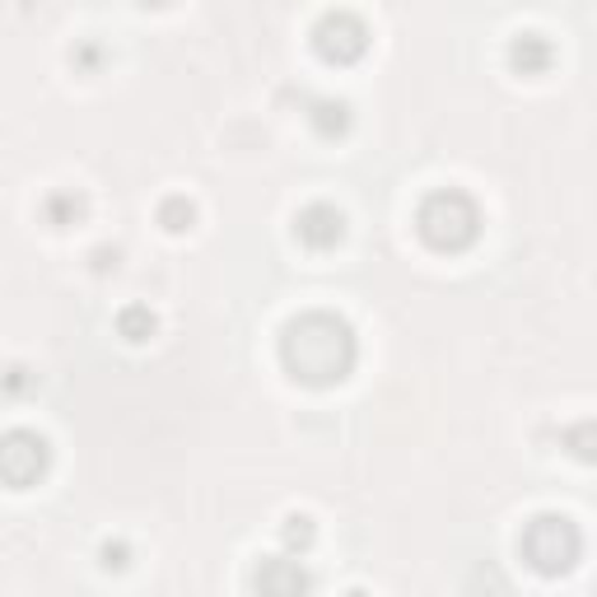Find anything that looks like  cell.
Listing matches in <instances>:
<instances>
[{"mask_svg":"<svg viewBox=\"0 0 597 597\" xmlns=\"http://www.w3.org/2000/svg\"><path fill=\"white\" fill-rule=\"evenodd\" d=\"M98 565H104L108 574H122V569H131V546L122 542V536H108V542L98 546Z\"/></svg>","mask_w":597,"mask_h":597,"instance_id":"cell-15","label":"cell"},{"mask_svg":"<svg viewBox=\"0 0 597 597\" xmlns=\"http://www.w3.org/2000/svg\"><path fill=\"white\" fill-rule=\"evenodd\" d=\"M294 238H298V243H304L308 252H332V248L346 238V215L336 210L332 202L298 206V215H294Z\"/></svg>","mask_w":597,"mask_h":597,"instance_id":"cell-7","label":"cell"},{"mask_svg":"<svg viewBox=\"0 0 597 597\" xmlns=\"http://www.w3.org/2000/svg\"><path fill=\"white\" fill-rule=\"evenodd\" d=\"M308 127L323 135V141H341V135L355 127V112L346 98H313L308 104Z\"/></svg>","mask_w":597,"mask_h":597,"instance_id":"cell-9","label":"cell"},{"mask_svg":"<svg viewBox=\"0 0 597 597\" xmlns=\"http://www.w3.org/2000/svg\"><path fill=\"white\" fill-rule=\"evenodd\" d=\"M555 62V43L542 29H523L509 37V70L513 75H542Z\"/></svg>","mask_w":597,"mask_h":597,"instance_id":"cell-8","label":"cell"},{"mask_svg":"<svg viewBox=\"0 0 597 597\" xmlns=\"http://www.w3.org/2000/svg\"><path fill=\"white\" fill-rule=\"evenodd\" d=\"M252 593L257 597H308L313 569L304 565V555H262L252 569Z\"/></svg>","mask_w":597,"mask_h":597,"instance_id":"cell-6","label":"cell"},{"mask_svg":"<svg viewBox=\"0 0 597 597\" xmlns=\"http://www.w3.org/2000/svg\"><path fill=\"white\" fill-rule=\"evenodd\" d=\"M70 66H75L79 75H94L98 66H104V43H94V37L75 43V47H70Z\"/></svg>","mask_w":597,"mask_h":597,"instance_id":"cell-16","label":"cell"},{"mask_svg":"<svg viewBox=\"0 0 597 597\" xmlns=\"http://www.w3.org/2000/svg\"><path fill=\"white\" fill-rule=\"evenodd\" d=\"M486 229V215L476 206V196L463 187H434L415 206V234L434 252H467Z\"/></svg>","mask_w":597,"mask_h":597,"instance_id":"cell-2","label":"cell"},{"mask_svg":"<svg viewBox=\"0 0 597 597\" xmlns=\"http://www.w3.org/2000/svg\"><path fill=\"white\" fill-rule=\"evenodd\" d=\"M313 52L332 66H350L369 52V24L355 10H323L313 24Z\"/></svg>","mask_w":597,"mask_h":597,"instance_id":"cell-5","label":"cell"},{"mask_svg":"<svg viewBox=\"0 0 597 597\" xmlns=\"http://www.w3.org/2000/svg\"><path fill=\"white\" fill-rule=\"evenodd\" d=\"M341 597H369V593H365V588H350V593H341Z\"/></svg>","mask_w":597,"mask_h":597,"instance_id":"cell-19","label":"cell"},{"mask_svg":"<svg viewBox=\"0 0 597 597\" xmlns=\"http://www.w3.org/2000/svg\"><path fill=\"white\" fill-rule=\"evenodd\" d=\"M519 555L542 574V579H561V574H569L574 565H579L584 555V532L579 523L569 519V513H536V519L523 523L519 532Z\"/></svg>","mask_w":597,"mask_h":597,"instance_id":"cell-3","label":"cell"},{"mask_svg":"<svg viewBox=\"0 0 597 597\" xmlns=\"http://www.w3.org/2000/svg\"><path fill=\"white\" fill-rule=\"evenodd\" d=\"M24 388H29V369H19V365H14V369L6 373V392H10V397H19Z\"/></svg>","mask_w":597,"mask_h":597,"instance_id":"cell-18","label":"cell"},{"mask_svg":"<svg viewBox=\"0 0 597 597\" xmlns=\"http://www.w3.org/2000/svg\"><path fill=\"white\" fill-rule=\"evenodd\" d=\"M275 355H281V369L294 378V383L336 388L355 373V365H360V336H355V327L341 313L308 308V313H294L281 327Z\"/></svg>","mask_w":597,"mask_h":597,"instance_id":"cell-1","label":"cell"},{"mask_svg":"<svg viewBox=\"0 0 597 597\" xmlns=\"http://www.w3.org/2000/svg\"><path fill=\"white\" fill-rule=\"evenodd\" d=\"M159 225H164L169 234H187L196 225V202H192V196H183V192L164 196V202H159Z\"/></svg>","mask_w":597,"mask_h":597,"instance_id":"cell-14","label":"cell"},{"mask_svg":"<svg viewBox=\"0 0 597 597\" xmlns=\"http://www.w3.org/2000/svg\"><path fill=\"white\" fill-rule=\"evenodd\" d=\"M47 467H52V444H47V434L24 430V425L6 430V439H0V476H6V486H10V490H29V486H37V481L47 476Z\"/></svg>","mask_w":597,"mask_h":597,"instance_id":"cell-4","label":"cell"},{"mask_svg":"<svg viewBox=\"0 0 597 597\" xmlns=\"http://www.w3.org/2000/svg\"><path fill=\"white\" fill-rule=\"evenodd\" d=\"M313 542H317V528H313L308 513H298V509L285 513V519H281V546H285V555H308Z\"/></svg>","mask_w":597,"mask_h":597,"instance_id":"cell-13","label":"cell"},{"mask_svg":"<svg viewBox=\"0 0 597 597\" xmlns=\"http://www.w3.org/2000/svg\"><path fill=\"white\" fill-rule=\"evenodd\" d=\"M85 210H89L85 196L70 192V187H62V192H52L47 202H43V220H47L52 229H70V225L85 220Z\"/></svg>","mask_w":597,"mask_h":597,"instance_id":"cell-11","label":"cell"},{"mask_svg":"<svg viewBox=\"0 0 597 597\" xmlns=\"http://www.w3.org/2000/svg\"><path fill=\"white\" fill-rule=\"evenodd\" d=\"M117 262H122V252L117 248H98L94 252V271H117Z\"/></svg>","mask_w":597,"mask_h":597,"instance_id":"cell-17","label":"cell"},{"mask_svg":"<svg viewBox=\"0 0 597 597\" xmlns=\"http://www.w3.org/2000/svg\"><path fill=\"white\" fill-rule=\"evenodd\" d=\"M112 327H117V336H122V341L145 346L150 336L159 332V317H154L150 304H122V308H117V317H112Z\"/></svg>","mask_w":597,"mask_h":597,"instance_id":"cell-10","label":"cell"},{"mask_svg":"<svg viewBox=\"0 0 597 597\" xmlns=\"http://www.w3.org/2000/svg\"><path fill=\"white\" fill-rule=\"evenodd\" d=\"M561 448L574 457V463H597V421L593 415H584V421H569L561 430Z\"/></svg>","mask_w":597,"mask_h":597,"instance_id":"cell-12","label":"cell"}]
</instances>
